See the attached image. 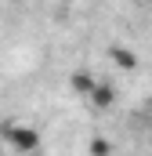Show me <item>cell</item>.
Segmentation results:
<instances>
[{"mask_svg":"<svg viewBox=\"0 0 152 156\" xmlns=\"http://www.w3.org/2000/svg\"><path fill=\"white\" fill-rule=\"evenodd\" d=\"M112 87H105V83H98V87H94V91H91V102H94V105H98V109H105V105H112Z\"/></svg>","mask_w":152,"mask_h":156,"instance_id":"7a4b0ae2","label":"cell"},{"mask_svg":"<svg viewBox=\"0 0 152 156\" xmlns=\"http://www.w3.org/2000/svg\"><path fill=\"white\" fill-rule=\"evenodd\" d=\"M112 58H116V66H119V69H134V66H138V58H134L130 51H123V47H116Z\"/></svg>","mask_w":152,"mask_h":156,"instance_id":"277c9868","label":"cell"},{"mask_svg":"<svg viewBox=\"0 0 152 156\" xmlns=\"http://www.w3.org/2000/svg\"><path fill=\"white\" fill-rule=\"evenodd\" d=\"M4 142L11 145V149H18V153H36L40 149V131L36 127H29V123H7V131H4Z\"/></svg>","mask_w":152,"mask_h":156,"instance_id":"6da1fadb","label":"cell"},{"mask_svg":"<svg viewBox=\"0 0 152 156\" xmlns=\"http://www.w3.org/2000/svg\"><path fill=\"white\" fill-rule=\"evenodd\" d=\"M145 4H152V0H145Z\"/></svg>","mask_w":152,"mask_h":156,"instance_id":"5b68a950","label":"cell"},{"mask_svg":"<svg viewBox=\"0 0 152 156\" xmlns=\"http://www.w3.org/2000/svg\"><path fill=\"white\" fill-rule=\"evenodd\" d=\"M73 87L80 91V94H87V98H91V91L98 87V80H91L87 73H73Z\"/></svg>","mask_w":152,"mask_h":156,"instance_id":"3957f363","label":"cell"}]
</instances>
